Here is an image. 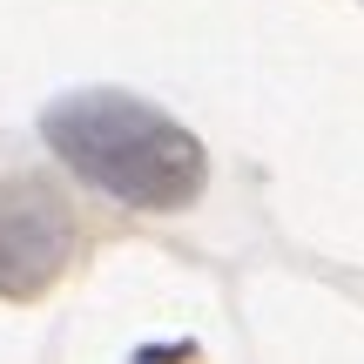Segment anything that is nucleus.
Instances as JSON below:
<instances>
[{
    "label": "nucleus",
    "mask_w": 364,
    "mask_h": 364,
    "mask_svg": "<svg viewBox=\"0 0 364 364\" xmlns=\"http://www.w3.org/2000/svg\"><path fill=\"white\" fill-rule=\"evenodd\" d=\"M48 142L61 149L68 169H81L95 189L142 209H182L203 189V149L189 129H176L162 108L135 95H68L48 115Z\"/></svg>",
    "instance_id": "f257e3e1"
},
{
    "label": "nucleus",
    "mask_w": 364,
    "mask_h": 364,
    "mask_svg": "<svg viewBox=\"0 0 364 364\" xmlns=\"http://www.w3.org/2000/svg\"><path fill=\"white\" fill-rule=\"evenodd\" d=\"M61 257V216L27 189H0V284H41Z\"/></svg>",
    "instance_id": "f03ea898"
}]
</instances>
